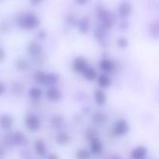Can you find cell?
<instances>
[{"label":"cell","instance_id":"2e32d148","mask_svg":"<svg viewBox=\"0 0 159 159\" xmlns=\"http://www.w3.org/2000/svg\"><path fill=\"white\" fill-rule=\"evenodd\" d=\"M149 34L153 38L158 39L159 36V23L157 20H153L149 26Z\"/></svg>","mask_w":159,"mask_h":159},{"label":"cell","instance_id":"5bb4252c","mask_svg":"<svg viewBox=\"0 0 159 159\" xmlns=\"http://www.w3.org/2000/svg\"><path fill=\"white\" fill-rule=\"evenodd\" d=\"M107 116L105 113H102V112L99 111L96 112L93 114V121L96 124L99 126H102L107 122Z\"/></svg>","mask_w":159,"mask_h":159},{"label":"cell","instance_id":"d590c367","mask_svg":"<svg viewBox=\"0 0 159 159\" xmlns=\"http://www.w3.org/2000/svg\"><path fill=\"white\" fill-rule=\"evenodd\" d=\"M47 35H48V34H47V31L44 29H41L37 34V37L40 40H43V39L46 38Z\"/></svg>","mask_w":159,"mask_h":159},{"label":"cell","instance_id":"cb8c5ba5","mask_svg":"<svg viewBox=\"0 0 159 159\" xmlns=\"http://www.w3.org/2000/svg\"><path fill=\"white\" fill-rule=\"evenodd\" d=\"M85 137L89 141H91L92 140L99 138V132L94 127H89L85 130Z\"/></svg>","mask_w":159,"mask_h":159},{"label":"cell","instance_id":"ac0fdd59","mask_svg":"<svg viewBox=\"0 0 159 159\" xmlns=\"http://www.w3.org/2000/svg\"><path fill=\"white\" fill-rule=\"evenodd\" d=\"M95 100L98 105H103L107 101V95L102 89H96L95 91Z\"/></svg>","mask_w":159,"mask_h":159},{"label":"cell","instance_id":"4dcf8cb0","mask_svg":"<svg viewBox=\"0 0 159 159\" xmlns=\"http://www.w3.org/2000/svg\"><path fill=\"white\" fill-rule=\"evenodd\" d=\"M66 20L68 22V23L71 26H76L79 23V20H78V18L76 17V16L73 13H68L67 15Z\"/></svg>","mask_w":159,"mask_h":159},{"label":"cell","instance_id":"6da1fadb","mask_svg":"<svg viewBox=\"0 0 159 159\" xmlns=\"http://www.w3.org/2000/svg\"><path fill=\"white\" fill-rule=\"evenodd\" d=\"M17 23L23 29H34L40 25V20L33 12H25L19 15L16 19Z\"/></svg>","mask_w":159,"mask_h":159},{"label":"cell","instance_id":"9c48e42d","mask_svg":"<svg viewBox=\"0 0 159 159\" xmlns=\"http://www.w3.org/2000/svg\"><path fill=\"white\" fill-rule=\"evenodd\" d=\"M46 96L50 100H59L62 97V93L60 89L55 87H51L46 92Z\"/></svg>","mask_w":159,"mask_h":159},{"label":"cell","instance_id":"f35d334b","mask_svg":"<svg viewBox=\"0 0 159 159\" xmlns=\"http://www.w3.org/2000/svg\"><path fill=\"white\" fill-rule=\"evenodd\" d=\"M48 159H60L59 158L58 155L57 154H54V153H51L48 155Z\"/></svg>","mask_w":159,"mask_h":159},{"label":"cell","instance_id":"ba28073f","mask_svg":"<svg viewBox=\"0 0 159 159\" xmlns=\"http://www.w3.org/2000/svg\"><path fill=\"white\" fill-rule=\"evenodd\" d=\"M87 68V61L82 57H77L73 61V68L78 72H83Z\"/></svg>","mask_w":159,"mask_h":159},{"label":"cell","instance_id":"484cf974","mask_svg":"<svg viewBox=\"0 0 159 159\" xmlns=\"http://www.w3.org/2000/svg\"><path fill=\"white\" fill-rule=\"evenodd\" d=\"M16 67L20 71H26L30 68V64L26 59L20 58L16 61Z\"/></svg>","mask_w":159,"mask_h":159},{"label":"cell","instance_id":"8fae6325","mask_svg":"<svg viewBox=\"0 0 159 159\" xmlns=\"http://www.w3.org/2000/svg\"><path fill=\"white\" fill-rule=\"evenodd\" d=\"M12 141L14 145H24L27 143V138L23 132L16 131L12 133Z\"/></svg>","mask_w":159,"mask_h":159},{"label":"cell","instance_id":"277c9868","mask_svg":"<svg viewBox=\"0 0 159 159\" xmlns=\"http://www.w3.org/2000/svg\"><path fill=\"white\" fill-rule=\"evenodd\" d=\"M129 124L125 120H120L115 124L113 133L116 135H124L128 132Z\"/></svg>","mask_w":159,"mask_h":159},{"label":"cell","instance_id":"7a4b0ae2","mask_svg":"<svg viewBox=\"0 0 159 159\" xmlns=\"http://www.w3.org/2000/svg\"><path fill=\"white\" fill-rule=\"evenodd\" d=\"M96 16L102 21V24H103L106 27H112L115 23V16L113 12L106 8H99L96 11Z\"/></svg>","mask_w":159,"mask_h":159},{"label":"cell","instance_id":"9a60e30c","mask_svg":"<svg viewBox=\"0 0 159 159\" xmlns=\"http://www.w3.org/2000/svg\"><path fill=\"white\" fill-rule=\"evenodd\" d=\"M107 33V28L103 24H100L94 31L95 38L99 40H103Z\"/></svg>","mask_w":159,"mask_h":159},{"label":"cell","instance_id":"3957f363","mask_svg":"<svg viewBox=\"0 0 159 159\" xmlns=\"http://www.w3.org/2000/svg\"><path fill=\"white\" fill-rule=\"evenodd\" d=\"M25 124H26V127L29 130L35 131V130H38L39 127H40V119L35 114L30 113V114H28L26 116V119H25Z\"/></svg>","mask_w":159,"mask_h":159},{"label":"cell","instance_id":"83f0119b","mask_svg":"<svg viewBox=\"0 0 159 159\" xmlns=\"http://www.w3.org/2000/svg\"><path fill=\"white\" fill-rule=\"evenodd\" d=\"M46 78L47 73L42 70L36 71V73L34 74V79H35L36 82L40 84H44L46 82Z\"/></svg>","mask_w":159,"mask_h":159},{"label":"cell","instance_id":"f546056e","mask_svg":"<svg viewBox=\"0 0 159 159\" xmlns=\"http://www.w3.org/2000/svg\"><path fill=\"white\" fill-rule=\"evenodd\" d=\"M90 152L87 149H80L75 154L76 159H89L90 158Z\"/></svg>","mask_w":159,"mask_h":159},{"label":"cell","instance_id":"30bf717a","mask_svg":"<svg viewBox=\"0 0 159 159\" xmlns=\"http://www.w3.org/2000/svg\"><path fill=\"white\" fill-rule=\"evenodd\" d=\"M148 153V149L144 146H138L131 152L132 159H144Z\"/></svg>","mask_w":159,"mask_h":159},{"label":"cell","instance_id":"7402d4cb","mask_svg":"<svg viewBox=\"0 0 159 159\" xmlns=\"http://www.w3.org/2000/svg\"><path fill=\"white\" fill-rule=\"evenodd\" d=\"M98 83H99V85L101 87L107 88L111 84V79H110V78L107 75H100L98 77Z\"/></svg>","mask_w":159,"mask_h":159},{"label":"cell","instance_id":"74e56055","mask_svg":"<svg viewBox=\"0 0 159 159\" xmlns=\"http://www.w3.org/2000/svg\"><path fill=\"white\" fill-rule=\"evenodd\" d=\"M6 57V51L2 47H0V61H3Z\"/></svg>","mask_w":159,"mask_h":159},{"label":"cell","instance_id":"d6a6232c","mask_svg":"<svg viewBox=\"0 0 159 159\" xmlns=\"http://www.w3.org/2000/svg\"><path fill=\"white\" fill-rule=\"evenodd\" d=\"M5 144L9 147H12L14 146L13 141H12V133H9L6 135L5 137Z\"/></svg>","mask_w":159,"mask_h":159},{"label":"cell","instance_id":"4316f807","mask_svg":"<svg viewBox=\"0 0 159 159\" xmlns=\"http://www.w3.org/2000/svg\"><path fill=\"white\" fill-rule=\"evenodd\" d=\"M24 89V85L20 82H13L11 84V89L14 94H20Z\"/></svg>","mask_w":159,"mask_h":159},{"label":"cell","instance_id":"8992f818","mask_svg":"<svg viewBox=\"0 0 159 159\" xmlns=\"http://www.w3.org/2000/svg\"><path fill=\"white\" fill-rule=\"evenodd\" d=\"M26 49H27L28 52L34 57L43 53V48H42L41 45L37 43V41H34V40L30 41L28 43Z\"/></svg>","mask_w":159,"mask_h":159},{"label":"cell","instance_id":"1f68e13d","mask_svg":"<svg viewBox=\"0 0 159 159\" xmlns=\"http://www.w3.org/2000/svg\"><path fill=\"white\" fill-rule=\"evenodd\" d=\"M45 59H46L45 55L43 53H41L40 54H39V55L35 57V59H34V64H35L36 65H37V66H40V65H42L44 63Z\"/></svg>","mask_w":159,"mask_h":159},{"label":"cell","instance_id":"f1b7e54d","mask_svg":"<svg viewBox=\"0 0 159 159\" xmlns=\"http://www.w3.org/2000/svg\"><path fill=\"white\" fill-rule=\"evenodd\" d=\"M29 95L33 99L37 100L42 96V90L38 87H32L30 89Z\"/></svg>","mask_w":159,"mask_h":159},{"label":"cell","instance_id":"d4e9b609","mask_svg":"<svg viewBox=\"0 0 159 159\" xmlns=\"http://www.w3.org/2000/svg\"><path fill=\"white\" fill-rule=\"evenodd\" d=\"M83 75L88 80H94L97 77V71L91 67H87L83 71Z\"/></svg>","mask_w":159,"mask_h":159},{"label":"cell","instance_id":"e575fe53","mask_svg":"<svg viewBox=\"0 0 159 159\" xmlns=\"http://www.w3.org/2000/svg\"><path fill=\"white\" fill-rule=\"evenodd\" d=\"M117 45L120 48H125L128 45V40L125 37H120L117 40Z\"/></svg>","mask_w":159,"mask_h":159},{"label":"cell","instance_id":"ab89813d","mask_svg":"<svg viewBox=\"0 0 159 159\" xmlns=\"http://www.w3.org/2000/svg\"><path fill=\"white\" fill-rule=\"evenodd\" d=\"M5 155V149L2 145H0V159H2Z\"/></svg>","mask_w":159,"mask_h":159},{"label":"cell","instance_id":"5b68a950","mask_svg":"<svg viewBox=\"0 0 159 159\" xmlns=\"http://www.w3.org/2000/svg\"><path fill=\"white\" fill-rule=\"evenodd\" d=\"M14 119L12 115L4 113L0 116V127L4 130H9L13 124Z\"/></svg>","mask_w":159,"mask_h":159},{"label":"cell","instance_id":"f6af8a7d","mask_svg":"<svg viewBox=\"0 0 159 159\" xmlns=\"http://www.w3.org/2000/svg\"><path fill=\"white\" fill-rule=\"evenodd\" d=\"M32 2L34 3V4H37V3L40 2V1H32Z\"/></svg>","mask_w":159,"mask_h":159},{"label":"cell","instance_id":"60d3db41","mask_svg":"<svg viewBox=\"0 0 159 159\" xmlns=\"http://www.w3.org/2000/svg\"><path fill=\"white\" fill-rule=\"evenodd\" d=\"M5 90H6V89H5V85H3L2 83H1V82H0V96L4 93Z\"/></svg>","mask_w":159,"mask_h":159},{"label":"cell","instance_id":"52a82bcc","mask_svg":"<svg viewBox=\"0 0 159 159\" xmlns=\"http://www.w3.org/2000/svg\"><path fill=\"white\" fill-rule=\"evenodd\" d=\"M131 3L128 1H123L120 4L119 9H118V12H119L120 16L121 17H127V16L130 15V12H131Z\"/></svg>","mask_w":159,"mask_h":159},{"label":"cell","instance_id":"d6986e66","mask_svg":"<svg viewBox=\"0 0 159 159\" xmlns=\"http://www.w3.org/2000/svg\"><path fill=\"white\" fill-rule=\"evenodd\" d=\"M60 79V75L59 74L56 72H50L47 73V78H46V82L45 84H48L49 85H55Z\"/></svg>","mask_w":159,"mask_h":159},{"label":"cell","instance_id":"ee69618b","mask_svg":"<svg viewBox=\"0 0 159 159\" xmlns=\"http://www.w3.org/2000/svg\"><path fill=\"white\" fill-rule=\"evenodd\" d=\"M25 159H34V158H31V157L30 156V155H27V156H26V158H25Z\"/></svg>","mask_w":159,"mask_h":159},{"label":"cell","instance_id":"7bdbcfd3","mask_svg":"<svg viewBox=\"0 0 159 159\" xmlns=\"http://www.w3.org/2000/svg\"><path fill=\"white\" fill-rule=\"evenodd\" d=\"M110 159H122V158H121L120 156H118V155H113Z\"/></svg>","mask_w":159,"mask_h":159},{"label":"cell","instance_id":"ffe728a7","mask_svg":"<svg viewBox=\"0 0 159 159\" xmlns=\"http://www.w3.org/2000/svg\"><path fill=\"white\" fill-rule=\"evenodd\" d=\"M99 67L102 70L105 71H110L113 68V63L110 59L104 58L102 59L99 62Z\"/></svg>","mask_w":159,"mask_h":159},{"label":"cell","instance_id":"b9f144b4","mask_svg":"<svg viewBox=\"0 0 159 159\" xmlns=\"http://www.w3.org/2000/svg\"><path fill=\"white\" fill-rule=\"evenodd\" d=\"M87 1H85V0H78L77 2L79 3V4H85V3H86Z\"/></svg>","mask_w":159,"mask_h":159},{"label":"cell","instance_id":"e0dca14e","mask_svg":"<svg viewBox=\"0 0 159 159\" xmlns=\"http://www.w3.org/2000/svg\"><path fill=\"white\" fill-rule=\"evenodd\" d=\"M55 141L57 144H60V145H65V144H68L69 141V136L65 132L60 131L56 135Z\"/></svg>","mask_w":159,"mask_h":159},{"label":"cell","instance_id":"44dd1931","mask_svg":"<svg viewBox=\"0 0 159 159\" xmlns=\"http://www.w3.org/2000/svg\"><path fill=\"white\" fill-rule=\"evenodd\" d=\"M34 146H35V149L37 155H40V156H43L45 155V153H46V149H45V144L43 140H37Z\"/></svg>","mask_w":159,"mask_h":159},{"label":"cell","instance_id":"4fadbf2b","mask_svg":"<svg viewBox=\"0 0 159 159\" xmlns=\"http://www.w3.org/2000/svg\"><path fill=\"white\" fill-rule=\"evenodd\" d=\"M65 123V119L64 116L61 114H55L52 116L51 119V124L54 128L59 129L63 126Z\"/></svg>","mask_w":159,"mask_h":159},{"label":"cell","instance_id":"836d02e7","mask_svg":"<svg viewBox=\"0 0 159 159\" xmlns=\"http://www.w3.org/2000/svg\"><path fill=\"white\" fill-rule=\"evenodd\" d=\"M10 25L6 22H3L0 25V31L2 33H8L10 30Z\"/></svg>","mask_w":159,"mask_h":159},{"label":"cell","instance_id":"7c38bea8","mask_svg":"<svg viewBox=\"0 0 159 159\" xmlns=\"http://www.w3.org/2000/svg\"><path fill=\"white\" fill-rule=\"evenodd\" d=\"M79 30L82 34H86L89 29V18L87 15H84L78 23Z\"/></svg>","mask_w":159,"mask_h":159},{"label":"cell","instance_id":"603a6c76","mask_svg":"<svg viewBox=\"0 0 159 159\" xmlns=\"http://www.w3.org/2000/svg\"><path fill=\"white\" fill-rule=\"evenodd\" d=\"M90 144H91V149L94 153H99L102 152V144L99 138L96 139H93L90 141Z\"/></svg>","mask_w":159,"mask_h":159},{"label":"cell","instance_id":"8d00e7d4","mask_svg":"<svg viewBox=\"0 0 159 159\" xmlns=\"http://www.w3.org/2000/svg\"><path fill=\"white\" fill-rule=\"evenodd\" d=\"M129 27V23L127 20H122L120 23V28L122 30H127Z\"/></svg>","mask_w":159,"mask_h":159}]
</instances>
